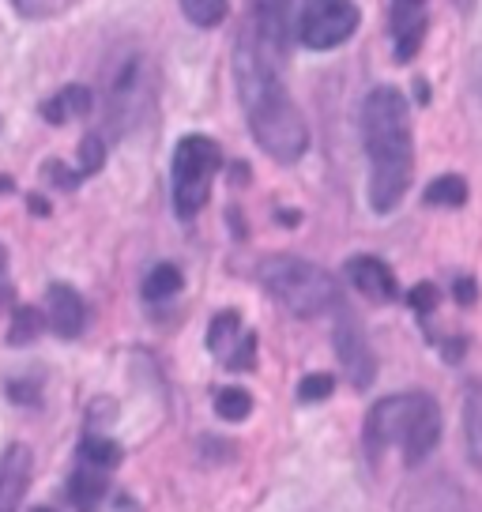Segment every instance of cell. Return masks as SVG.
<instances>
[{"mask_svg":"<svg viewBox=\"0 0 482 512\" xmlns=\"http://www.w3.org/2000/svg\"><path fill=\"white\" fill-rule=\"evenodd\" d=\"M234 80L249 132L264 155L275 162H298L309 151L306 113L279 80V57L257 38V31L245 23V31L234 42Z\"/></svg>","mask_w":482,"mask_h":512,"instance_id":"1","label":"cell"},{"mask_svg":"<svg viewBox=\"0 0 482 512\" xmlns=\"http://www.w3.org/2000/svg\"><path fill=\"white\" fill-rule=\"evenodd\" d=\"M362 144L370 159V208L388 215L403 204L415 174L411 110L396 87H377L362 106Z\"/></svg>","mask_w":482,"mask_h":512,"instance_id":"2","label":"cell"},{"mask_svg":"<svg viewBox=\"0 0 482 512\" xmlns=\"http://www.w3.org/2000/svg\"><path fill=\"white\" fill-rule=\"evenodd\" d=\"M441 441V411L426 392L407 396H385L366 415V452L373 460L385 448H400L403 464L418 467Z\"/></svg>","mask_w":482,"mask_h":512,"instance_id":"3","label":"cell"},{"mask_svg":"<svg viewBox=\"0 0 482 512\" xmlns=\"http://www.w3.org/2000/svg\"><path fill=\"white\" fill-rule=\"evenodd\" d=\"M260 287L272 294L294 317H321V313H336L343 305L339 283L332 272H324L321 264L302 260V256H264L257 264Z\"/></svg>","mask_w":482,"mask_h":512,"instance_id":"4","label":"cell"},{"mask_svg":"<svg viewBox=\"0 0 482 512\" xmlns=\"http://www.w3.org/2000/svg\"><path fill=\"white\" fill-rule=\"evenodd\" d=\"M223 170V151L211 136H185L174 147L170 185H174V211L177 219H196L208 208L215 174Z\"/></svg>","mask_w":482,"mask_h":512,"instance_id":"5","label":"cell"},{"mask_svg":"<svg viewBox=\"0 0 482 512\" xmlns=\"http://www.w3.org/2000/svg\"><path fill=\"white\" fill-rule=\"evenodd\" d=\"M362 23L354 0H302L294 12V38L306 49H336L343 46Z\"/></svg>","mask_w":482,"mask_h":512,"instance_id":"6","label":"cell"},{"mask_svg":"<svg viewBox=\"0 0 482 512\" xmlns=\"http://www.w3.org/2000/svg\"><path fill=\"white\" fill-rule=\"evenodd\" d=\"M147 110H151V64L140 53H132L113 68L106 87V121L121 136L132 125H140Z\"/></svg>","mask_w":482,"mask_h":512,"instance_id":"7","label":"cell"},{"mask_svg":"<svg viewBox=\"0 0 482 512\" xmlns=\"http://www.w3.org/2000/svg\"><path fill=\"white\" fill-rule=\"evenodd\" d=\"M208 351L230 373H253L257 369V332L241 320L238 309H223L208 324Z\"/></svg>","mask_w":482,"mask_h":512,"instance_id":"8","label":"cell"},{"mask_svg":"<svg viewBox=\"0 0 482 512\" xmlns=\"http://www.w3.org/2000/svg\"><path fill=\"white\" fill-rule=\"evenodd\" d=\"M332 339H336V354L339 366L347 369V381L354 388H370L373 377H377V358H373V347L362 324L354 313H347V305L336 309V328H332Z\"/></svg>","mask_w":482,"mask_h":512,"instance_id":"9","label":"cell"},{"mask_svg":"<svg viewBox=\"0 0 482 512\" xmlns=\"http://www.w3.org/2000/svg\"><path fill=\"white\" fill-rule=\"evenodd\" d=\"M426 27H430V12L426 0H392L388 4V31H392V53L396 61H415V53L426 42Z\"/></svg>","mask_w":482,"mask_h":512,"instance_id":"10","label":"cell"},{"mask_svg":"<svg viewBox=\"0 0 482 512\" xmlns=\"http://www.w3.org/2000/svg\"><path fill=\"white\" fill-rule=\"evenodd\" d=\"M249 4H253L249 27L283 61L290 46V31H294V8H298V0H249Z\"/></svg>","mask_w":482,"mask_h":512,"instance_id":"11","label":"cell"},{"mask_svg":"<svg viewBox=\"0 0 482 512\" xmlns=\"http://www.w3.org/2000/svg\"><path fill=\"white\" fill-rule=\"evenodd\" d=\"M46 324L61 339H80L87 332V302L76 287L68 283H53L46 290Z\"/></svg>","mask_w":482,"mask_h":512,"instance_id":"12","label":"cell"},{"mask_svg":"<svg viewBox=\"0 0 482 512\" xmlns=\"http://www.w3.org/2000/svg\"><path fill=\"white\" fill-rule=\"evenodd\" d=\"M343 275H347V283H351L358 294H366L370 302H392V298L400 294L396 272L388 268L381 256H351Z\"/></svg>","mask_w":482,"mask_h":512,"instance_id":"13","label":"cell"},{"mask_svg":"<svg viewBox=\"0 0 482 512\" xmlns=\"http://www.w3.org/2000/svg\"><path fill=\"white\" fill-rule=\"evenodd\" d=\"M110 482H113V471L87 464V460H76L72 475H68L65 497L72 501L76 512H98L102 501L110 497Z\"/></svg>","mask_w":482,"mask_h":512,"instance_id":"14","label":"cell"},{"mask_svg":"<svg viewBox=\"0 0 482 512\" xmlns=\"http://www.w3.org/2000/svg\"><path fill=\"white\" fill-rule=\"evenodd\" d=\"M34 456L27 445H12L0 460V512H19L23 494L31 486Z\"/></svg>","mask_w":482,"mask_h":512,"instance_id":"15","label":"cell"},{"mask_svg":"<svg viewBox=\"0 0 482 512\" xmlns=\"http://www.w3.org/2000/svg\"><path fill=\"white\" fill-rule=\"evenodd\" d=\"M95 106V95L80 87V83H72V87H61L53 98L42 102V117H46L49 125H68V121H76V117H87Z\"/></svg>","mask_w":482,"mask_h":512,"instance_id":"16","label":"cell"},{"mask_svg":"<svg viewBox=\"0 0 482 512\" xmlns=\"http://www.w3.org/2000/svg\"><path fill=\"white\" fill-rule=\"evenodd\" d=\"M464 448L471 467L482 475V384L464 388Z\"/></svg>","mask_w":482,"mask_h":512,"instance_id":"17","label":"cell"},{"mask_svg":"<svg viewBox=\"0 0 482 512\" xmlns=\"http://www.w3.org/2000/svg\"><path fill=\"white\" fill-rule=\"evenodd\" d=\"M181 287H185L181 268H174V264H155L144 279V298L147 302H170Z\"/></svg>","mask_w":482,"mask_h":512,"instance_id":"18","label":"cell"},{"mask_svg":"<svg viewBox=\"0 0 482 512\" xmlns=\"http://www.w3.org/2000/svg\"><path fill=\"white\" fill-rule=\"evenodd\" d=\"M422 200L426 204H434V208H464L467 204V181L456 174H445L430 181L426 192H422Z\"/></svg>","mask_w":482,"mask_h":512,"instance_id":"19","label":"cell"},{"mask_svg":"<svg viewBox=\"0 0 482 512\" xmlns=\"http://www.w3.org/2000/svg\"><path fill=\"white\" fill-rule=\"evenodd\" d=\"M42 328H46V313H42V309H31V305H19L16 313H12L8 343H12V347H27V343H34V339L42 336Z\"/></svg>","mask_w":482,"mask_h":512,"instance_id":"20","label":"cell"},{"mask_svg":"<svg viewBox=\"0 0 482 512\" xmlns=\"http://www.w3.org/2000/svg\"><path fill=\"white\" fill-rule=\"evenodd\" d=\"M215 415L223 422H245L253 415V396L245 388H219L215 392Z\"/></svg>","mask_w":482,"mask_h":512,"instance_id":"21","label":"cell"},{"mask_svg":"<svg viewBox=\"0 0 482 512\" xmlns=\"http://www.w3.org/2000/svg\"><path fill=\"white\" fill-rule=\"evenodd\" d=\"M181 12L193 27H219L230 12V0H181Z\"/></svg>","mask_w":482,"mask_h":512,"instance_id":"22","label":"cell"},{"mask_svg":"<svg viewBox=\"0 0 482 512\" xmlns=\"http://www.w3.org/2000/svg\"><path fill=\"white\" fill-rule=\"evenodd\" d=\"M80 0H12L23 19H53V16H65L68 8H76Z\"/></svg>","mask_w":482,"mask_h":512,"instance_id":"23","label":"cell"},{"mask_svg":"<svg viewBox=\"0 0 482 512\" xmlns=\"http://www.w3.org/2000/svg\"><path fill=\"white\" fill-rule=\"evenodd\" d=\"M42 181H46L49 189H65V192H72V189H80V181H87V177L76 170V166H68V162H61V159H49L46 166H42Z\"/></svg>","mask_w":482,"mask_h":512,"instance_id":"24","label":"cell"},{"mask_svg":"<svg viewBox=\"0 0 482 512\" xmlns=\"http://www.w3.org/2000/svg\"><path fill=\"white\" fill-rule=\"evenodd\" d=\"M336 392V377L332 373H309L298 381V400L302 403H321Z\"/></svg>","mask_w":482,"mask_h":512,"instance_id":"25","label":"cell"},{"mask_svg":"<svg viewBox=\"0 0 482 512\" xmlns=\"http://www.w3.org/2000/svg\"><path fill=\"white\" fill-rule=\"evenodd\" d=\"M80 166H76V170H80L83 177H91V174H98V170H102V162H106V144H102V136H95V132H91V136H83V144H80Z\"/></svg>","mask_w":482,"mask_h":512,"instance_id":"26","label":"cell"},{"mask_svg":"<svg viewBox=\"0 0 482 512\" xmlns=\"http://www.w3.org/2000/svg\"><path fill=\"white\" fill-rule=\"evenodd\" d=\"M437 298H441V294H437L434 283H418V287L407 290V305L415 309L418 317H430V313L437 309Z\"/></svg>","mask_w":482,"mask_h":512,"instance_id":"27","label":"cell"},{"mask_svg":"<svg viewBox=\"0 0 482 512\" xmlns=\"http://www.w3.org/2000/svg\"><path fill=\"white\" fill-rule=\"evenodd\" d=\"M452 298H456L460 305H471L475 298H479V283H475L471 275H460V279L452 283Z\"/></svg>","mask_w":482,"mask_h":512,"instance_id":"28","label":"cell"},{"mask_svg":"<svg viewBox=\"0 0 482 512\" xmlns=\"http://www.w3.org/2000/svg\"><path fill=\"white\" fill-rule=\"evenodd\" d=\"M4 272H8V253H4V245H0V302H8V283H4Z\"/></svg>","mask_w":482,"mask_h":512,"instance_id":"29","label":"cell"},{"mask_svg":"<svg viewBox=\"0 0 482 512\" xmlns=\"http://www.w3.org/2000/svg\"><path fill=\"white\" fill-rule=\"evenodd\" d=\"M31 211H38V215H49V204L42 200V196H31Z\"/></svg>","mask_w":482,"mask_h":512,"instance_id":"30","label":"cell"},{"mask_svg":"<svg viewBox=\"0 0 482 512\" xmlns=\"http://www.w3.org/2000/svg\"><path fill=\"white\" fill-rule=\"evenodd\" d=\"M31 512H53V509H31Z\"/></svg>","mask_w":482,"mask_h":512,"instance_id":"31","label":"cell"},{"mask_svg":"<svg viewBox=\"0 0 482 512\" xmlns=\"http://www.w3.org/2000/svg\"><path fill=\"white\" fill-rule=\"evenodd\" d=\"M479 91H482V80H479Z\"/></svg>","mask_w":482,"mask_h":512,"instance_id":"32","label":"cell"}]
</instances>
